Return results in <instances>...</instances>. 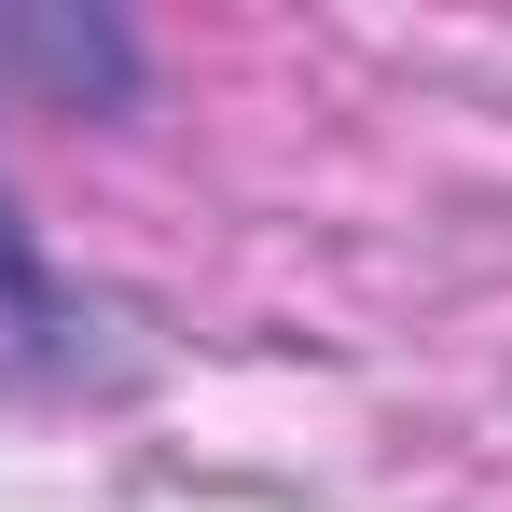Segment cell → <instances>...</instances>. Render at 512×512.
Listing matches in <instances>:
<instances>
[]
</instances>
